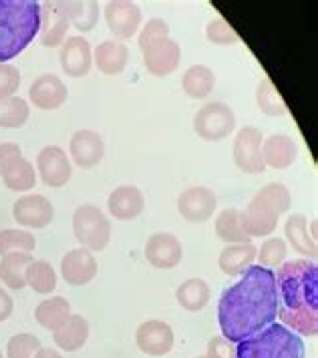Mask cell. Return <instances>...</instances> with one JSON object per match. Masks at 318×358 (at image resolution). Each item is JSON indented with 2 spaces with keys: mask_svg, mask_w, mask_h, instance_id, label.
I'll return each instance as SVG.
<instances>
[{
  "mask_svg": "<svg viewBox=\"0 0 318 358\" xmlns=\"http://www.w3.org/2000/svg\"><path fill=\"white\" fill-rule=\"evenodd\" d=\"M280 308L274 270L254 264L238 284L223 290L218 302V322L222 336L238 344L276 322Z\"/></svg>",
  "mask_w": 318,
  "mask_h": 358,
  "instance_id": "6da1fadb",
  "label": "cell"
},
{
  "mask_svg": "<svg viewBox=\"0 0 318 358\" xmlns=\"http://www.w3.org/2000/svg\"><path fill=\"white\" fill-rule=\"evenodd\" d=\"M41 2L0 0V63L16 59L39 36Z\"/></svg>",
  "mask_w": 318,
  "mask_h": 358,
  "instance_id": "7a4b0ae2",
  "label": "cell"
},
{
  "mask_svg": "<svg viewBox=\"0 0 318 358\" xmlns=\"http://www.w3.org/2000/svg\"><path fill=\"white\" fill-rule=\"evenodd\" d=\"M278 300L286 310H318V266L317 260L284 262L274 272Z\"/></svg>",
  "mask_w": 318,
  "mask_h": 358,
  "instance_id": "3957f363",
  "label": "cell"
},
{
  "mask_svg": "<svg viewBox=\"0 0 318 358\" xmlns=\"http://www.w3.org/2000/svg\"><path fill=\"white\" fill-rule=\"evenodd\" d=\"M236 358H304V342L286 326L272 322L236 344Z\"/></svg>",
  "mask_w": 318,
  "mask_h": 358,
  "instance_id": "277c9868",
  "label": "cell"
},
{
  "mask_svg": "<svg viewBox=\"0 0 318 358\" xmlns=\"http://www.w3.org/2000/svg\"><path fill=\"white\" fill-rule=\"evenodd\" d=\"M73 231L81 248L103 252L111 240V222L93 203H83L73 213Z\"/></svg>",
  "mask_w": 318,
  "mask_h": 358,
  "instance_id": "5b68a950",
  "label": "cell"
},
{
  "mask_svg": "<svg viewBox=\"0 0 318 358\" xmlns=\"http://www.w3.org/2000/svg\"><path fill=\"white\" fill-rule=\"evenodd\" d=\"M193 131L206 141H222L236 131V113L226 103H206L193 117Z\"/></svg>",
  "mask_w": 318,
  "mask_h": 358,
  "instance_id": "8992f818",
  "label": "cell"
},
{
  "mask_svg": "<svg viewBox=\"0 0 318 358\" xmlns=\"http://www.w3.org/2000/svg\"><path fill=\"white\" fill-rule=\"evenodd\" d=\"M262 143H264V135L258 127L246 125L236 133L232 155L240 171L248 176H262L266 171V165L262 159Z\"/></svg>",
  "mask_w": 318,
  "mask_h": 358,
  "instance_id": "52a82bcc",
  "label": "cell"
},
{
  "mask_svg": "<svg viewBox=\"0 0 318 358\" xmlns=\"http://www.w3.org/2000/svg\"><path fill=\"white\" fill-rule=\"evenodd\" d=\"M36 176L47 187H63L73 178V163L59 145L43 147L36 155Z\"/></svg>",
  "mask_w": 318,
  "mask_h": 358,
  "instance_id": "ba28073f",
  "label": "cell"
},
{
  "mask_svg": "<svg viewBox=\"0 0 318 358\" xmlns=\"http://www.w3.org/2000/svg\"><path fill=\"white\" fill-rule=\"evenodd\" d=\"M105 22L109 33L115 36V41H127L131 36H135L139 27H141V8L135 2L129 0H111L105 6Z\"/></svg>",
  "mask_w": 318,
  "mask_h": 358,
  "instance_id": "9c48e42d",
  "label": "cell"
},
{
  "mask_svg": "<svg viewBox=\"0 0 318 358\" xmlns=\"http://www.w3.org/2000/svg\"><path fill=\"white\" fill-rule=\"evenodd\" d=\"M218 210V197L216 194L204 187L195 185L186 192H181L177 197V212L184 220L193 222V224H204Z\"/></svg>",
  "mask_w": 318,
  "mask_h": 358,
  "instance_id": "30bf717a",
  "label": "cell"
},
{
  "mask_svg": "<svg viewBox=\"0 0 318 358\" xmlns=\"http://www.w3.org/2000/svg\"><path fill=\"white\" fill-rule=\"evenodd\" d=\"M13 217L18 226L31 229H43L55 220V208L45 196L29 194L18 197L13 206Z\"/></svg>",
  "mask_w": 318,
  "mask_h": 358,
  "instance_id": "8fae6325",
  "label": "cell"
},
{
  "mask_svg": "<svg viewBox=\"0 0 318 358\" xmlns=\"http://www.w3.org/2000/svg\"><path fill=\"white\" fill-rule=\"evenodd\" d=\"M71 29L69 17L64 13L63 2H41V31L39 41L47 49H57L67 41Z\"/></svg>",
  "mask_w": 318,
  "mask_h": 358,
  "instance_id": "7c38bea8",
  "label": "cell"
},
{
  "mask_svg": "<svg viewBox=\"0 0 318 358\" xmlns=\"http://www.w3.org/2000/svg\"><path fill=\"white\" fill-rule=\"evenodd\" d=\"M135 342L147 357H165L175 344L174 328L163 320H145L137 326Z\"/></svg>",
  "mask_w": 318,
  "mask_h": 358,
  "instance_id": "4fadbf2b",
  "label": "cell"
},
{
  "mask_svg": "<svg viewBox=\"0 0 318 358\" xmlns=\"http://www.w3.org/2000/svg\"><path fill=\"white\" fill-rule=\"evenodd\" d=\"M141 57L147 73H151L153 77H167L175 73L181 63V49L174 38L167 36L141 49Z\"/></svg>",
  "mask_w": 318,
  "mask_h": 358,
  "instance_id": "5bb4252c",
  "label": "cell"
},
{
  "mask_svg": "<svg viewBox=\"0 0 318 358\" xmlns=\"http://www.w3.org/2000/svg\"><path fill=\"white\" fill-rule=\"evenodd\" d=\"M147 262L158 268V270H172L175 266H179V262L184 258V245L179 242V238L170 234V231H158L153 234L144 250Z\"/></svg>",
  "mask_w": 318,
  "mask_h": 358,
  "instance_id": "9a60e30c",
  "label": "cell"
},
{
  "mask_svg": "<svg viewBox=\"0 0 318 358\" xmlns=\"http://www.w3.org/2000/svg\"><path fill=\"white\" fill-rule=\"evenodd\" d=\"M71 163L81 169H93L105 157V141L93 129H81L73 133L69 143Z\"/></svg>",
  "mask_w": 318,
  "mask_h": 358,
  "instance_id": "2e32d148",
  "label": "cell"
},
{
  "mask_svg": "<svg viewBox=\"0 0 318 358\" xmlns=\"http://www.w3.org/2000/svg\"><path fill=\"white\" fill-rule=\"evenodd\" d=\"M69 99V89L57 75L45 73L29 87V101L41 111H57Z\"/></svg>",
  "mask_w": 318,
  "mask_h": 358,
  "instance_id": "e0dca14e",
  "label": "cell"
},
{
  "mask_svg": "<svg viewBox=\"0 0 318 358\" xmlns=\"http://www.w3.org/2000/svg\"><path fill=\"white\" fill-rule=\"evenodd\" d=\"M59 61L69 77H87L93 66V49L85 36H67V41L61 45Z\"/></svg>",
  "mask_w": 318,
  "mask_h": 358,
  "instance_id": "ac0fdd59",
  "label": "cell"
},
{
  "mask_svg": "<svg viewBox=\"0 0 318 358\" xmlns=\"http://www.w3.org/2000/svg\"><path fill=\"white\" fill-rule=\"evenodd\" d=\"M97 260L85 248L69 250L61 260V276L71 286H87L97 276Z\"/></svg>",
  "mask_w": 318,
  "mask_h": 358,
  "instance_id": "d6986e66",
  "label": "cell"
},
{
  "mask_svg": "<svg viewBox=\"0 0 318 358\" xmlns=\"http://www.w3.org/2000/svg\"><path fill=\"white\" fill-rule=\"evenodd\" d=\"M278 220L280 215L274 212L270 206H266L264 201L256 197L248 201L244 212H240V224H242V229L250 236V240L270 236L278 226Z\"/></svg>",
  "mask_w": 318,
  "mask_h": 358,
  "instance_id": "ffe728a7",
  "label": "cell"
},
{
  "mask_svg": "<svg viewBox=\"0 0 318 358\" xmlns=\"http://www.w3.org/2000/svg\"><path fill=\"white\" fill-rule=\"evenodd\" d=\"M107 208L115 220H135L144 213L145 197L141 189L135 185H119L107 197Z\"/></svg>",
  "mask_w": 318,
  "mask_h": 358,
  "instance_id": "44dd1931",
  "label": "cell"
},
{
  "mask_svg": "<svg viewBox=\"0 0 318 358\" xmlns=\"http://www.w3.org/2000/svg\"><path fill=\"white\" fill-rule=\"evenodd\" d=\"M298 157V145L296 141L284 135V133H274L262 143V159L266 167L272 169H288Z\"/></svg>",
  "mask_w": 318,
  "mask_h": 358,
  "instance_id": "7402d4cb",
  "label": "cell"
},
{
  "mask_svg": "<svg viewBox=\"0 0 318 358\" xmlns=\"http://www.w3.org/2000/svg\"><path fill=\"white\" fill-rule=\"evenodd\" d=\"M93 63L103 75H121L127 69L129 49L115 38L103 41L93 50Z\"/></svg>",
  "mask_w": 318,
  "mask_h": 358,
  "instance_id": "603a6c76",
  "label": "cell"
},
{
  "mask_svg": "<svg viewBox=\"0 0 318 358\" xmlns=\"http://www.w3.org/2000/svg\"><path fill=\"white\" fill-rule=\"evenodd\" d=\"M53 341L64 352H77L89 341V320L83 318L81 314H71L53 332Z\"/></svg>",
  "mask_w": 318,
  "mask_h": 358,
  "instance_id": "cb8c5ba5",
  "label": "cell"
},
{
  "mask_svg": "<svg viewBox=\"0 0 318 358\" xmlns=\"http://www.w3.org/2000/svg\"><path fill=\"white\" fill-rule=\"evenodd\" d=\"M288 244L294 252L303 254L306 260H317V240L308 231V220L303 213H290L284 224Z\"/></svg>",
  "mask_w": 318,
  "mask_h": 358,
  "instance_id": "d4e9b609",
  "label": "cell"
},
{
  "mask_svg": "<svg viewBox=\"0 0 318 358\" xmlns=\"http://www.w3.org/2000/svg\"><path fill=\"white\" fill-rule=\"evenodd\" d=\"M256 245L248 244H230L223 248L218 258V266L226 276H242L248 268H252L256 262Z\"/></svg>",
  "mask_w": 318,
  "mask_h": 358,
  "instance_id": "484cf974",
  "label": "cell"
},
{
  "mask_svg": "<svg viewBox=\"0 0 318 358\" xmlns=\"http://www.w3.org/2000/svg\"><path fill=\"white\" fill-rule=\"evenodd\" d=\"M181 89L190 99H207L216 89V73L207 65H191L181 75Z\"/></svg>",
  "mask_w": 318,
  "mask_h": 358,
  "instance_id": "4316f807",
  "label": "cell"
},
{
  "mask_svg": "<svg viewBox=\"0 0 318 358\" xmlns=\"http://www.w3.org/2000/svg\"><path fill=\"white\" fill-rule=\"evenodd\" d=\"M34 260L32 254H25V252H13L0 258V280L8 290H22L27 286L25 280V272L27 266Z\"/></svg>",
  "mask_w": 318,
  "mask_h": 358,
  "instance_id": "83f0119b",
  "label": "cell"
},
{
  "mask_svg": "<svg viewBox=\"0 0 318 358\" xmlns=\"http://www.w3.org/2000/svg\"><path fill=\"white\" fill-rule=\"evenodd\" d=\"M209 286L202 278H188L181 282L175 290V300L177 304L188 312H202L209 302Z\"/></svg>",
  "mask_w": 318,
  "mask_h": 358,
  "instance_id": "f1b7e54d",
  "label": "cell"
},
{
  "mask_svg": "<svg viewBox=\"0 0 318 358\" xmlns=\"http://www.w3.org/2000/svg\"><path fill=\"white\" fill-rule=\"evenodd\" d=\"M71 304L63 296H50L47 300H43L36 308H34V320L39 326H43L45 330L55 332L64 320L71 316Z\"/></svg>",
  "mask_w": 318,
  "mask_h": 358,
  "instance_id": "f546056e",
  "label": "cell"
},
{
  "mask_svg": "<svg viewBox=\"0 0 318 358\" xmlns=\"http://www.w3.org/2000/svg\"><path fill=\"white\" fill-rule=\"evenodd\" d=\"M2 183L11 189V192H18V194H25V192H31L32 187L36 185V171H34V165L25 157H18L15 162L11 163L4 173L0 176Z\"/></svg>",
  "mask_w": 318,
  "mask_h": 358,
  "instance_id": "4dcf8cb0",
  "label": "cell"
},
{
  "mask_svg": "<svg viewBox=\"0 0 318 358\" xmlns=\"http://www.w3.org/2000/svg\"><path fill=\"white\" fill-rule=\"evenodd\" d=\"M280 324L286 326L298 336H317L318 334V310L303 308V310H286L278 308Z\"/></svg>",
  "mask_w": 318,
  "mask_h": 358,
  "instance_id": "1f68e13d",
  "label": "cell"
},
{
  "mask_svg": "<svg viewBox=\"0 0 318 358\" xmlns=\"http://www.w3.org/2000/svg\"><path fill=\"white\" fill-rule=\"evenodd\" d=\"M25 280L34 294H53L57 288V272L47 260H32L27 266Z\"/></svg>",
  "mask_w": 318,
  "mask_h": 358,
  "instance_id": "d6a6232c",
  "label": "cell"
},
{
  "mask_svg": "<svg viewBox=\"0 0 318 358\" xmlns=\"http://www.w3.org/2000/svg\"><path fill=\"white\" fill-rule=\"evenodd\" d=\"M64 13L69 17L71 27H75L79 33H91L99 22V4L93 0L85 2H63Z\"/></svg>",
  "mask_w": 318,
  "mask_h": 358,
  "instance_id": "836d02e7",
  "label": "cell"
},
{
  "mask_svg": "<svg viewBox=\"0 0 318 358\" xmlns=\"http://www.w3.org/2000/svg\"><path fill=\"white\" fill-rule=\"evenodd\" d=\"M214 228H216V236L226 244H248V242H252L250 236L242 229L240 210H234V208L218 213Z\"/></svg>",
  "mask_w": 318,
  "mask_h": 358,
  "instance_id": "e575fe53",
  "label": "cell"
},
{
  "mask_svg": "<svg viewBox=\"0 0 318 358\" xmlns=\"http://www.w3.org/2000/svg\"><path fill=\"white\" fill-rule=\"evenodd\" d=\"M256 103L258 109L268 117H284L288 113L286 103L282 95L276 91V87L272 85L270 77H264L256 87Z\"/></svg>",
  "mask_w": 318,
  "mask_h": 358,
  "instance_id": "d590c367",
  "label": "cell"
},
{
  "mask_svg": "<svg viewBox=\"0 0 318 358\" xmlns=\"http://www.w3.org/2000/svg\"><path fill=\"white\" fill-rule=\"evenodd\" d=\"M31 117L29 101L20 97L0 99V127L4 129H18Z\"/></svg>",
  "mask_w": 318,
  "mask_h": 358,
  "instance_id": "8d00e7d4",
  "label": "cell"
},
{
  "mask_svg": "<svg viewBox=\"0 0 318 358\" xmlns=\"http://www.w3.org/2000/svg\"><path fill=\"white\" fill-rule=\"evenodd\" d=\"M36 248L34 234L27 229H0V258L13 252H25L32 254Z\"/></svg>",
  "mask_w": 318,
  "mask_h": 358,
  "instance_id": "74e56055",
  "label": "cell"
},
{
  "mask_svg": "<svg viewBox=\"0 0 318 358\" xmlns=\"http://www.w3.org/2000/svg\"><path fill=\"white\" fill-rule=\"evenodd\" d=\"M254 197L264 201L266 206H270L278 215L286 213L290 210V203H292L290 192H288L286 185H282V183H268V185L260 187L254 194Z\"/></svg>",
  "mask_w": 318,
  "mask_h": 358,
  "instance_id": "f35d334b",
  "label": "cell"
},
{
  "mask_svg": "<svg viewBox=\"0 0 318 358\" xmlns=\"http://www.w3.org/2000/svg\"><path fill=\"white\" fill-rule=\"evenodd\" d=\"M288 256V244L286 240H282V238H268L264 244L260 245V252L256 254V258H258V266H262V268H278V266H282L284 262H286Z\"/></svg>",
  "mask_w": 318,
  "mask_h": 358,
  "instance_id": "ab89813d",
  "label": "cell"
},
{
  "mask_svg": "<svg viewBox=\"0 0 318 358\" xmlns=\"http://www.w3.org/2000/svg\"><path fill=\"white\" fill-rule=\"evenodd\" d=\"M43 344L31 332H20L15 334L6 342V357L4 358H34Z\"/></svg>",
  "mask_w": 318,
  "mask_h": 358,
  "instance_id": "60d3db41",
  "label": "cell"
},
{
  "mask_svg": "<svg viewBox=\"0 0 318 358\" xmlns=\"http://www.w3.org/2000/svg\"><path fill=\"white\" fill-rule=\"evenodd\" d=\"M206 38L209 43L220 45V47H232V45H238L240 43L238 33L220 17L207 22Z\"/></svg>",
  "mask_w": 318,
  "mask_h": 358,
  "instance_id": "b9f144b4",
  "label": "cell"
},
{
  "mask_svg": "<svg viewBox=\"0 0 318 358\" xmlns=\"http://www.w3.org/2000/svg\"><path fill=\"white\" fill-rule=\"evenodd\" d=\"M167 36H170V24L165 20H161V18H151V20H147V24L141 29L137 43H139V49H145L151 43L161 41V38H167Z\"/></svg>",
  "mask_w": 318,
  "mask_h": 358,
  "instance_id": "7bdbcfd3",
  "label": "cell"
},
{
  "mask_svg": "<svg viewBox=\"0 0 318 358\" xmlns=\"http://www.w3.org/2000/svg\"><path fill=\"white\" fill-rule=\"evenodd\" d=\"M20 87V71L8 63H0V99L16 97Z\"/></svg>",
  "mask_w": 318,
  "mask_h": 358,
  "instance_id": "ee69618b",
  "label": "cell"
},
{
  "mask_svg": "<svg viewBox=\"0 0 318 358\" xmlns=\"http://www.w3.org/2000/svg\"><path fill=\"white\" fill-rule=\"evenodd\" d=\"M207 358H236V344L223 336H212L207 342Z\"/></svg>",
  "mask_w": 318,
  "mask_h": 358,
  "instance_id": "f6af8a7d",
  "label": "cell"
},
{
  "mask_svg": "<svg viewBox=\"0 0 318 358\" xmlns=\"http://www.w3.org/2000/svg\"><path fill=\"white\" fill-rule=\"evenodd\" d=\"M22 157V149L18 143L13 141H6V143H0V176L4 173V169L11 165V163Z\"/></svg>",
  "mask_w": 318,
  "mask_h": 358,
  "instance_id": "bcb514c9",
  "label": "cell"
},
{
  "mask_svg": "<svg viewBox=\"0 0 318 358\" xmlns=\"http://www.w3.org/2000/svg\"><path fill=\"white\" fill-rule=\"evenodd\" d=\"M15 312V300L13 296L6 292L4 288H0V322L8 320Z\"/></svg>",
  "mask_w": 318,
  "mask_h": 358,
  "instance_id": "7dc6e473",
  "label": "cell"
},
{
  "mask_svg": "<svg viewBox=\"0 0 318 358\" xmlns=\"http://www.w3.org/2000/svg\"><path fill=\"white\" fill-rule=\"evenodd\" d=\"M34 358H63V355L55 348H47V346H41L39 352L34 355Z\"/></svg>",
  "mask_w": 318,
  "mask_h": 358,
  "instance_id": "c3c4849f",
  "label": "cell"
},
{
  "mask_svg": "<svg viewBox=\"0 0 318 358\" xmlns=\"http://www.w3.org/2000/svg\"><path fill=\"white\" fill-rule=\"evenodd\" d=\"M0 358H4V357H2V350H0Z\"/></svg>",
  "mask_w": 318,
  "mask_h": 358,
  "instance_id": "681fc988",
  "label": "cell"
},
{
  "mask_svg": "<svg viewBox=\"0 0 318 358\" xmlns=\"http://www.w3.org/2000/svg\"><path fill=\"white\" fill-rule=\"evenodd\" d=\"M200 358H207V357H200Z\"/></svg>",
  "mask_w": 318,
  "mask_h": 358,
  "instance_id": "f907efd6",
  "label": "cell"
}]
</instances>
